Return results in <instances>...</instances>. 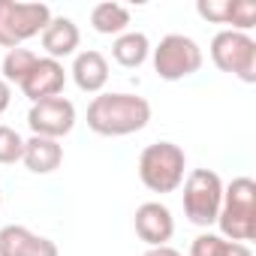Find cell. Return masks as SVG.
<instances>
[{"label": "cell", "instance_id": "obj_19", "mask_svg": "<svg viewBox=\"0 0 256 256\" xmlns=\"http://www.w3.org/2000/svg\"><path fill=\"white\" fill-rule=\"evenodd\" d=\"M24 154V139L12 126H0V166H12Z\"/></svg>", "mask_w": 256, "mask_h": 256}, {"label": "cell", "instance_id": "obj_14", "mask_svg": "<svg viewBox=\"0 0 256 256\" xmlns=\"http://www.w3.org/2000/svg\"><path fill=\"white\" fill-rule=\"evenodd\" d=\"M22 163L34 172V175H48L64 163V148L54 139H42V136H30L24 142V154Z\"/></svg>", "mask_w": 256, "mask_h": 256}, {"label": "cell", "instance_id": "obj_24", "mask_svg": "<svg viewBox=\"0 0 256 256\" xmlns=\"http://www.w3.org/2000/svg\"><path fill=\"white\" fill-rule=\"evenodd\" d=\"M0 205H4V193H0Z\"/></svg>", "mask_w": 256, "mask_h": 256}, {"label": "cell", "instance_id": "obj_9", "mask_svg": "<svg viewBox=\"0 0 256 256\" xmlns=\"http://www.w3.org/2000/svg\"><path fill=\"white\" fill-rule=\"evenodd\" d=\"M64 84H66L64 64H60V60H52V58H36L34 70L24 76V82H22L18 88H22V94H24L30 102H40V100L60 96V94H64Z\"/></svg>", "mask_w": 256, "mask_h": 256}, {"label": "cell", "instance_id": "obj_13", "mask_svg": "<svg viewBox=\"0 0 256 256\" xmlns=\"http://www.w3.org/2000/svg\"><path fill=\"white\" fill-rule=\"evenodd\" d=\"M72 82L84 94H100L108 82V60L100 52H82L72 60Z\"/></svg>", "mask_w": 256, "mask_h": 256}, {"label": "cell", "instance_id": "obj_1", "mask_svg": "<svg viewBox=\"0 0 256 256\" xmlns=\"http://www.w3.org/2000/svg\"><path fill=\"white\" fill-rule=\"evenodd\" d=\"M151 120V102L139 94H100L88 106V126L96 136H130Z\"/></svg>", "mask_w": 256, "mask_h": 256}, {"label": "cell", "instance_id": "obj_11", "mask_svg": "<svg viewBox=\"0 0 256 256\" xmlns=\"http://www.w3.org/2000/svg\"><path fill=\"white\" fill-rule=\"evenodd\" d=\"M0 256H58V244L34 235L28 226H4L0 229Z\"/></svg>", "mask_w": 256, "mask_h": 256}, {"label": "cell", "instance_id": "obj_18", "mask_svg": "<svg viewBox=\"0 0 256 256\" xmlns=\"http://www.w3.org/2000/svg\"><path fill=\"white\" fill-rule=\"evenodd\" d=\"M34 64H36V54L30 48H10L6 58H4V82L6 84H12V82L22 84L24 76L34 70Z\"/></svg>", "mask_w": 256, "mask_h": 256}, {"label": "cell", "instance_id": "obj_8", "mask_svg": "<svg viewBox=\"0 0 256 256\" xmlns=\"http://www.w3.org/2000/svg\"><path fill=\"white\" fill-rule=\"evenodd\" d=\"M28 126L34 130V136H42V139H54L58 142L60 136L72 133V126H76V106L66 96L40 100L28 112Z\"/></svg>", "mask_w": 256, "mask_h": 256}, {"label": "cell", "instance_id": "obj_7", "mask_svg": "<svg viewBox=\"0 0 256 256\" xmlns=\"http://www.w3.org/2000/svg\"><path fill=\"white\" fill-rule=\"evenodd\" d=\"M202 66V48L184 34H169L154 48V70L163 82H181Z\"/></svg>", "mask_w": 256, "mask_h": 256}, {"label": "cell", "instance_id": "obj_23", "mask_svg": "<svg viewBox=\"0 0 256 256\" xmlns=\"http://www.w3.org/2000/svg\"><path fill=\"white\" fill-rule=\"evenodd\" d=\"M142 256H181L175 247H169V244H163V247H148Z\"/></svg>", "mask_w": 256, "mask_h": 256}, {"label": "cell", "instance_id": "obj_3", "mask_svg": "<svg viewBox=\"0 0 256 256\" xmlns=\"http://www.w3.org/2000/svg\"><path fill=\"white\" fill-rule=\"evenodd\" d=\"M187 157L175 142H154L139 154V178L151 193H175L184 184Z\"/></svg>", "mask_w": 256, "mask_h": 256}, {"label": "cell", "instance_id": "obj_16", "mask_svg": "<svg viewBox=\"0 0 256 256\" xmlns=\"http://www.w3.org/2000/svg\"><path fill=\"white\" fill-rule=\"evenodd\" d=\"M90 24L96 34L102 36H120L126 34V28H130V10L120 6V4H96L90 10Z\"/></svg>", "mask_w": 256, "mask_h": 256}, {"label": "cell", "instance_id": "obj_20", "mask_svg": "<svg viewBox=\"0 0 256 256\" xmlns=\"http://www.w3.org/2000/svg\"><path fill=\"white\" fill-rule=\"evenodd\" d=\"M229 24L238 34H247L256 24V4L253 0H232V12H229Z\"/></svg>", "mask_w": 256, "mask_h": 256}, {"label": "cell", "instance_id": "obj_15", "mask_svg": "<svg viewBox=\"0 0 256 256\" xmlns=\"http://www.w3.org/2000/svg\"><path fill=\"white\" fill-rule=\"evenodd\" d=\"M148 54H151V42H148L145 34H136V30L120 34V36L114 40V46H112V58H114L120 66H126V70L142 66V64L148 60Z\"/></svg>", "mask_w": 256, "mask_h": 256}, {"label": "cell", "instance_id": "obj_2", "mask_svg": "<svg viewBox=\"0 0 256 256\" xmlns=\"http://www.w3.org/2000/svg\"><path fill=\"white\" fill-rule=\"evenodd\" d=\"M217 226L226 241L247 244L256 238V181L253 178H235L229 187H223Z\"/></svg>", "mask_w": 256, "mask_h": 256}, {"label": "cell", "instance_id": "obj_6", "mask_svg": "<svg viewBox=\"0 0 256 256\" xmlns=\"http://www.w3.org/2000/svg\"><path fill=\"white\" fill-rule=\"evenodd\" d=\"M211 60L217 70L253 84L256 82V42L238 30H220L211 40Z\"/></svg>", "mask_w": 256, "mask_h": 256}, {"label": "cell", "instance_id": "obj_12", "mask_svg": "<svg viewBox=\"0 0 256 256\" xmlns=\"http://www.w3.org/2000/svg\"><path fill=\"white\" fill-rule=\"evenodd\" d=\"M40 36H42V48H46V54L52 60H60V58L76 54V48L82 42V34H78L76 22L66 18V16H52V22L46 24V30Z\"/></svg>", "mask_w": 256, "mask_h": 256}, {"label": "cell", "instance_id": "obj_21", "mask_svg": "<svg viewBox=\"0 0 256 256\" xmlns=\"http://www.w3.org/2000/svg\"><path fill=\"white\" fill-rule=\"evenodd\" d=\"M196 12H199L205 22H214V24H229L232 0H199V4H196Z\"/></svg>", "mask_w": 256, "mask_h": 256}, {"label": "cell", "instance_id": "obj_17", "mask_svg": "<svg viewBox=\"0 0 256 256\" xmlns=\"http://www.w3.org/2000/svg\"><path fill=\"white\" fill-rule=\"evenodd\" d=\"M190 256H253V250L247 244H238V241H226L223 235H214V232H202L193 247H190Z\"/></svg>", "mask_w": 256, "mask_h": 256}, {"label": "cell", "instance_id": "obj_4", "mask_svg": "<svg viewBox=\"0 0 256 256\" xmlns=\"http://www.w3.org/2000/svg\"><path fill=\"white\" fill-rule=\"evenodd\" d=\"M48 22H52V10L46 4L0 0V46L4 48H22V42L42 34Z\"/></svg>", "mask_w": 256, "mask_h": 256}, {"label": "cell", "instance_id": "obj_10", "mask_svg": "<svg viewBox=\"0 0 256 256\" xmlns=\"http://www.w3.org/2000/svg\"><path fill=\"white\" fill-rule=\"evenodd\" d=\"M136 235L148 247H163L175 235V220L172 211L160 202H145L136 208Z\"/></svg>", "mask_w": 256, "mask_h": 256}, {"label": "cell", "instance_id": "obj_5", "mask_svg": "<svg viewBox=\"0 0 256 256\" xmlns=\"http://www.w3.org/2000/svg\"><path fill=\"white\" fill-rule=\"evenodd\" d=\"M223 202V181L211 169H193L184 181V214L196 226L217 223Z\"/></svg>", "mask_w": 256, "mask_h": 256}, {"label": "cell", "instance_id": "obj_22", "mask_svg": "<svg viewBox=\"0 0 256 256\" xmlns=\"http://www.w3.org/2000/svg\"><path fill=\"white\" fill-rule=\"evenodd\" d=\"M10 100H12V90H10V84L4 78H0V114L10 108Z\"/></svg>", "mask_w": 256, "mask_h": 256}]
</instances>
